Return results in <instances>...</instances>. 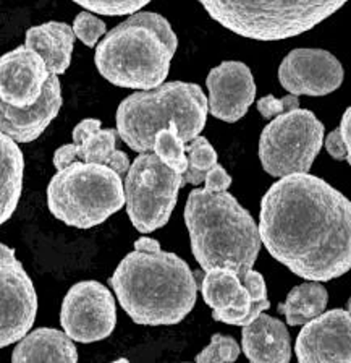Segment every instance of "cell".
Listing matches in <instances>:
<instances>
[{"label": "cell", "mask_w": 351, "mask_h": 363, "mask_svg": "<svg viewBox=\"0 0 351 363\" xmlns=\"http://www.w3.org/2000/svg\"><path fill=\"white\" fill-rule=\"evenodd\" d=\"M79 7H83L89 13H99L107 16H122V15H136L139 13L141 9L146 7L147 0H141V2H107V0H88V2H75Z\"/></svg>", "instance_id": "obj_28"}, {"label": "cell", "mask_w": 351, "mask_h": 363, "mask_svg": "<svg viewBox=\"0 0 351 363\" xmlns=\"http://www.w3.org/2000/svg\"><path fill=\"white\" fill-rule=\"evenodd\" d=\"M297 109H299V98L293 94H288L282 99H277L272 94H269L258 101V111L260 112V116L267 118V121L269 118L274 121L275 117L283 116V113H288V112H293Z\"/></svg>", "instance_id": "obj_30"}, {"label": "cell", "mask_w": 351, "mask_h": 363, "mask_svg": "<svg viewBox=\"0 0 351 363\" xmlns=\"http://www.w3.org/2000/svg\"><path fill=\"white\" fill-rule=\"evenodd\" d=\"M231 185V177L226 174V170L217 164L214 169L209 170V174L206 175V180H204V190L206 191H226Z\"/></svg>", "instance_id": "obj_31"}, {"label": "cell", "mask_w": 351, "mask_h": 363, "mask_svg": "<svg viewBox=\"0 0 351 363\" xmlns=\"http://www.w3.org/2000/svg\"><path fill=\"white\" fill-rule=\"evenodd\" d=\"M178 49L166 16L139 11L117 25L96 48V68L120 88L151 91L162 86Z\"/></svg>", "instance_id": "obj_4"}, {"label": "cell", "mask_w": 351, "mask_h": 363, "mask_svg": "<svg viewBox=\"0 0 351 363\" xmlns=\"http://www.w3.org/2000/svg\"><path fill=\"white\" fill-rule=\"evenodd\" d=\"M327 302L328 294L322 284L304 282L292 289L285 303L279 305V311L290 326H301L324 313Z\"/></svg>", "instance_id": "obj_23"}, {"label": "cell", "mask_w": 351, "mask_h": 363, "mask_svg": "<svg viewBox=\"0 0 351 363\" xmlns=\"http://www.w3.org/2000/svg\"><path fill=\"white\" fill-rule=\"evenodd\" d=\"M243 352L251 363H290L292 344L287 326L269 315H259L243 326Z\"/></svg>", "instance_id": "obj_19"}, {"label": "cell", "mask_w": 351, "mask_h": 363, "mask_svg": "<svg viewBox=\"0 0 351 363\" xmlns=\"http://www.w3.org/2000/svg\"><path fill=\"white\" fill-rule=\"evenodd\" d=\"M191 252L209 272L229 269L243 279L263 247L253 216L229 191L192 190L185 204Z\"/></svg>", "instance_id": "obj_3"}, {"label": "cell", "mask_w": 351, "mask_h": 363, "mask_svg": "<svg viewBox=\"0 0 351 363\" xmlns=\"http://www.w3.org/2000/svg\"><path fill=\"white\" fill-rule=\"evenodd\" d=\"M11 363H78V350L65 333L39 328L20 340Z\"/></svg>", "instance_id": "obj_21"}, {"label": "cell", "mask_w": 351, "mask_h": 363, "mask_svg": "<svg viewBox=\"0 0 351 363\" xmlns=\"http://www.w3.org/2000/svg\"><path fill=\"white\" fill-rule=\"evenodd\" d=\"M201 294L215 321L234 326H248L254 321L253 300L248 289L234 271H209L201 282Z\"/></svg>", "instance_id": "obj_18"}, {"label": "cell", "mask_w": 351, "mask_h": 363, "mask_svg": "<svg viewBox=\"0 0 351 363\" xmlns=\"http://www.w3.org/2000/svg\"><path fill=\"white\" fill-rule=\"evenodd\" d=\"M122 308L136 325H178L195 308L197 284L188 263L163 252L151 237H139L110 277Z\"/></svg>", "instance_id": "obj_2"}, {"label": "cell", "mask_w": 351, "mask_h": 363, "mask_svg": "<svg viewBox=\"0 0 351 363\" xmlns=\"http://www.w3.org/2000/svg\"><path fill=\"white\" fill-rule=\"evenodd\" d=\"M298 363H351V316L330 310L304 325L294 344Z\"/></svg>", "instance_id": "obj_13"}, {"label": "cell", "mask_w": 351, "mask_h": 363, "mask_svg": "<svg viewBox=\"0 0 351 363\" xmlns=\"http://www.w3.org/2000/svg\"><path fill=\"white\" fill-rule=\"evenodd\" d=\"M343 67L324 49H294L282 60L279 82L293 96H326L343 83Z\"/></svg>", "instance_id": "obj_12"}, {"label": "cell", "mask_w": 351, "mask_h": 363, "mask_svg": "<svg viewBox=\"0 0 351 363\" xmlns=\"http://www.w3.org/2000/svg\"><path fill=\"white\" fill-rule=\"evenodd\" d=\"M154 155L177 174L183 175L188 169V156H186L185 141L180 138L178 125L172 123L168 130H162L156 136Z\"/></svg>", "instance_id": "obj_25"}, {"label": "cell", "mask_w": 351, "mask_h": 363, "mask_svg": "<svg viewBox=\"0 0 351 363\" xmlns=\"http://www.w3.org/2000/svg\"><path fill=\"white\" fill-rule=\"evenodd\" d=\"M236 340L224 334H214L211 344L196 355V363H234L240 357Z\"/></svg>", "instance_id": "obj_26"}, {"label": "cell", "mask_w": 351, "mask_h": 363, "mask_svg": "<svg viewBox=\"0 0 351 363\" xmlns=\"http://www.w3.org/2000/svg\"><path fill=\"white\" fill-rule=\"evenodd\" d=\"M127 213L141 234H149L168 223L183 186V175L166 166L154 152L138 155L125 177Z\"/></svg>", "instance_id": "obj_9"}, {"label": "cell", "mask_w": 351, "mask_h": 363, "mask_svg": "<svg viewBox=\"0 0 351 363\" xmlns=\"http://www.w3.org/2000/svg\"><path fill=\"white\" fill-rule=\"evenodd\" d=\"M73 31L75 36L88 48H98V43L102 36H107V26L99 16L89 11L83 10L76 15L75 21H73ZM102 41V39H100Z\"/></svg>", "instance_id": "obj_27"}, {"label": "cell", "mask_w": 351, "mask_h": 363, "mask_svg": "<svg viewBox=\"0 0 351 363\" xmlns=\"http://www.w3.org/2000/svg\"><path fill=\"white\" fill-rule=\"evenodd\" d=\"M324 123L308 109L275 117L259 138V159L272 177L308 174L324 145Z\"/></svg>", "instance_id": "obj_8"}, {"label": "cell", "mask_w": 351, "mask_h": 363, "mask_svg": "<svg viewBox=\"0 0 351 363\" xmlns=\"http://www.w3.org/2000/svg\"><path fill=\"white\" fill-rule=\"evenodd\" d=\"M25 157L7 135L0 138V223L5 224L18 206L23 190Z\"/></svg>", "instance_id": "obj_22"}, {"label": "cell", "mask_w": 351, "mask_h": 363, "mask_svg": "<svg viewBox=\"0 0 351 363\" xmlns=\"http://www.w3.org/2000/svg\"><path fill=\"white\" fill-rule=\"evenodd\" d=\"M324 143H326L327 152L333 159H337V161H347V147H345L340 128L333 130L332 133H328Z\"/></svg>", "instance_id": "obj_32"}, {"label": "cell", "mask_w": 351, "mask_h": 363, "mask_svg": "<svg viewBox=\"0 0 351 363\" xmlns=\"http://www.w3.org/2000/svg\"><path fill=\"white\" fill-rule=\"evenodd\" d=\"M50 77L44 59L34 50L26 45L10 50L0 60V102L18 109L34 106Z\"/></svg>", "instance_id": "obj_16"}, {"label": "cell", "mask_w": 351, "mask_h": 363, "mask_svg": "<svg viewBox=\"0 0 351 363\" xmlns=\"http://www.w3.org/2000/svg\"><path fill=\"white\" fill-rule=\"evenodd\" d=\"M112 363H130V360H127V359H118V360L112 362Z\"/></svg>", "instance_id": "obj_34"}, {"label": "cell", "mask_w": 351, "mask_h": 363, "mask_svg": "<svg viewBox=\"0 0 351 363\" xmlns=\"http://www.w3.org/2000/svg\"><path fill=\"white\" fill-rule=\"evenodd\" d=\"M25 45L44 59L50 75H64L71 62L75 31L64 21H49L26 31Z\"/></svg>", "instance_id": "obj_20"}, {"label": "cell", "mask_w": 351, "mask_h": 363, "mask_svg": "<svg viewBox=\"0 0 351 363\" xmlns=\"http://www.w3.org/2000/svg\"><path fill=\"white\" fill-rule=\"evenodd\" d=\"M0 345L7 347L30 334L38 315V294L23 264L16 259L15 250L5 243L0 247Z\"/></svg>", "instance_id": "obj_11"}, {"label": "cell", "mask_w": 351, "mask_h": 363, "mask_svg": "<svg viewBox=\"0 0 351 363\" xmlns=\"http://www.w3.org/2000/svg\"><path fill=\"white\" fill-rule=\"evenodd\" d=\"M347 311L350 313V316H351V297H350V300H348V303H347Z\"/></svg>", "instance_id": "obj_35"}, {"label": "cell", "mask_w": 351, "mask_h": 363, "mask_svg": "<svg viewBox=\"0 0 351 363\" xmlns=\"http://www.w3.org/2000/svg\"><path fill=\"white\" fill-rule=\"evenodd\" d=\"M264 247L293 274L327 282L351 269V201L311 174L275 182L260 201Z\"/></svg>", "instance_id": "obj_1"}, {"label": "cell", "mask_w": 351, "mask_h": 363, "mask_svg": "<svg viewBox=\"0 0 351 363\" xmlns=\"http://www.w3.org/2000/svg\"><path fill=\"white\" fill-rule=\"evenodd\" d=\"M243 286L248 289L249 295L253 300V318L256 320L259 315H263L270 306V302L267 298V287H265V281L260 272L258 271H249L248 274L241 279Z\"/></svg>", "instance_id": "obj_29"}, {"label": "cell", "mask_w": 351, "mask_h": 363, "mask_svg": "<svg viewBox=\"0 0 351 363\" xmlns=\"http://www.w3.org/2000/svg\"><path fill=\"white\" fill-rule=\"evenodd\" d=\"M125 184L115 170L99 164L73 162L57 170L47 185L49 211L76 229H91L125 206Z\"/></svg>", "instance_id": "obj_6"}, {"label": "cell", "mask_w": 351, "mask_h": 363, "mask_svg": "<svg viewBox=\"0 0 351 363\" xmlns=\"http://www.w3.org/2000/svg\"><path fill=\"white\" fill-rule=\"evenodd\" d=\"M117 130H102L98 118H84L73 128V143L60 146L54 152V166L57 170H64L73 162L99 164L113 169L123 177L132 166L128 156L117 150Z\"/></svg>", "instance_id": "obj_14"}, {"label": "cell", "mask_w": 351, "mask_h": 363, "mask_svg": "<svg viewBox=\"0 0 351 363\" xmlns=\"http://www.w3.org/2000/svg\"><path fill=\"white\" fill-rule=\"evenodd\" d=\"M209 102L196 83L168 82L151 91H138L125 98L117 109V132L134 152L154 151L156 136L178 125L185 143L196 140L206 127Z\"/></svg>", "instance_id": "obj_5"}, {"label": "cell", "mask_w": 351, "mask_h": 363, "mask_svg": "<svg viewBox=\"0 0 351 363\" xmlns=\"http://www.w3.org/2000/svg\"><path fill=\"white\" fill-rule=\"evenodd\" d=\"M186 156H188V169L183 174L185 185H201L206 180L209 170L219 164L217 152L204 136H197L186 146Z\"/></svg>", "instance_id": "obj_24"}, {"label": "cell", "mask_w": 351, "mask_h": 363, "mask_svg": "<svg viewBox=\"0 0 351 363\" xmlns=\"http://www.w3.org/2000/svg\"><path fill=\"white\" fill-rule=\"evenodd\" d=\"M226 30L256 41H280L313 30L345 2H201Z\"/></svg>", "instance_id": "obj_7"}, {"label": "cell", "mask_w": 351, "mask_h": 363, "mask_svg": "<svg viewBox=\"0 0 351 363\" xmlns=\"http://www.w3.org/2000/svg\"><path fill=\"white\" fill-rule=\"evenodd\" d=\"M60 325L75 342L91 344L109 337L117 325L115 298L98 281L78 282L62 302Z\"/></svg>", "instance_id": "obj_10"}, {"label": "cell", "mask_w": 351, "mask_h": 363, "mask_svg": "<svg viewBox=\"0 0 351 363\" xmlns=\"http://www.w3.org/2000/svg\"><path fill=\"white\" fill-rule=\"evenodd\" d=\"M209 112L226 123L246 116L256 98V83L249 67L243 62L225 60L214 67L206 78Z\"/></svg>", "instance_id": "obj_15"}, {"label": "cell", "mask_w": 351, "mask_h": 363, "mask_svg": "<svg viewBox=\"0 0 351 363\" xmlns=\"http://www.w3.org/2000/svg\"><path fill=\"white\" fill-rule=\"evenodd\" d=\"M62 104H64V98H62L60 78L52 75L41 99L34 106L18 109V107L8 106L5 102L0 104L2 135L10 136L16 143H31L44 133V130L57 117Z\"/></svg>", "instance_id": "obj_17"}, {"label": "cell", "mask_w": 351, "mask_h": 363, "mask_svg": "<svg viewBox=\"0 0 351 363\" xmlns=\"http://www.w3.org/2000/svg\"><path fill=\"white\" fill-rule=\"evenodd\" d=\"M340 133H342L345 147H347V162L351 166V107L343 112L342 122H340Z\"/></svg>", "instance_id": "obj_33"}]
</instances>
